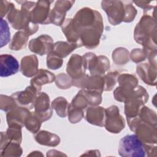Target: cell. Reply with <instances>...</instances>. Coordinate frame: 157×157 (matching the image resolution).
Listing matches in <instances>:
<instances>
[{
    "label": "cell",
    "mask_w": 157,
    "mask_h": 157,
    "mask_svg": "<svg viewBox=\"0 0 157 157\" xmlns=\"http://www.w3.org/2000/svg\"><path fill=\"white\" fill-rule=\"evenodd\" d=\"M42 121L35 112L29 113L27 116L25 125L26 128L32 133H36L40 128Z\"/></svg>",
    "instance_id": "17"
},
{
    "label": "cell",
    "mask_w": 157,
    "mask_h": 157,
    "mask_svg": "<svg viewBox=\"0 0 157 157\" xmlns=\"http://www.w3.org/2000/svg\"><path fill=\"white\" fill-rule=\"evenodd\" d=\"M55 80V75L50 72L40 69L36 74L34 77L31 80V86L34 87L37 92L40 91L41 86L52 82Z\"/></svg>",
    "instance_id": "11"
},
{
    "label": "cell",
    "mask_w": 157,
    "mask_h": 157,
    "mask_svg": "<svg viewBox=\"0 0 157 157\" xmlns=\"http://www.w3.org/2000/svg\"><path fill=\"white\" fill-rule=\"evenodd\" d=\"M47 66L52 69H57L62 66L63 61L61 58L55 54L53 52L48 53L47 56Z\"/></svg>",
    "instance_id": "21"
},
{
    "label": "cell",
    "mask_w": 157,
    "mask_h": 157,
    "mask_svg": "<svg viewBox=\"0 0 157 157\" xmlns=\"http://www.w3.org/2000/svg\"><path fill=\"white\" fill-rule=\"evenodd\" d=\"M10 33L7 22L1 18V47L6 45L10 40Z\"/></svg>",
    "instance_id": "20"
},
{
    "label": "cell",
    "mask_w": 157,
    "mask_h": 157,
    "mask_svg": "<svg viewBox=\"0 0 157 157\" xmlns=\"http://www.w3.org/2000/svg\"><path fill=\"white\" fill-rule=\"evenodd\" d=\"M52 107L55 109L57 114L61 117H64L66 116V109L68 106L67 101L62 97L57 98L52 102Z\"/></svg>",
    "instance_id": "19"
},
{
    "label": "cell",
    "mask_w": 157,
    "mask_h": 157,
    "mask_svg": "<svg viewBox=\"0 0 157 157\" xmlns=\"http://www.w3.org/2000/svg\"><path fill=\"white\" fill-rule=\"evenodd\" d=\"M19 63L11 55L2 54L0 56V75L6 77L15 74L19 70Z\"/></svg>",
    "instance_id": "6"
},
{
    "label": "cell",
    "mask_w": 157,
    "mask_h": 157,
    "mask_svg": "<svg viewBox=\"0 0 157 157\" xmlns=\"http://www.w3.org/2000/svg\"><path fill=\"white\" fill-rule=\"evenodd\" d=\"M21 126L16 125L9 126V128L6 132V134L9 142L20 144L21 142Z\"/></svg>",
    "instance_id": "18"
},
{
    "label": "cell",
    "mask_w": 157,
    "mask_h": 157,
    "mask_svg": "<svg viewBox=\"0 0 157 157\" xmlns=\"http://www.w3.org/2000/svg\"><path fill=\"white\" fill-rule=\"evenodd\" d=\"M22 154V149L19 144L9 142L1 150V156H20Z\"/></svg>",
    "instance_id": "16"
},
{
    "label": "cell",
    "mask_w": 157,
    "mask_h": 157,
    "mask_svg": "<svg viewBox=\"0 0 157 157\" xmlns=\"http://www.w3.org/2000/svg\"><path fill=\"white\" fill-rule=\"evenodd\" d=\"M36 140L40 144L55 147L59 144V137L47 131H40L35 136Z\"/></svg>",
    "instance_id": "13"
},
{
    "label": "cell",
    "mask_w": 157,
    "mask_h": 157,
    "mask_svg": "<svg viewBox=\"0 0 157 157\" xmlns=\"http://www.w3.org/2000/svg\"><path fill=\"white\" fill-rule=\"evenodd\" d=\"M28 35L25 31L17 32L13 37L9 48L13 50H18L25 47Z\"/></svg>",
    "instance_id": "15"
},
{
    "label": "cell",
    "mask_w": 157,
    "mask_h": 157,
    "mask_svg": "<svg viewBox=\"0 0 157 157\" xmlns=\"http://www.w3.org/2000/svg\"><path fill=\"white\" fill-rule=\"evenodd\" d=\"M49 102V98L45 93H41L35 100V113L42 121L49 119L52 116V111L50 109Z\"/></svg>",
    "instance_id": "7"
},
{
    "label": "cell",
    "mask_w": 157,
    "mask_h": 157,
    "mask_svg": "<svg viewBox=\"0 0 157 157\" xmlns=\"http://www.w3.org/2000/svg\"><path fill=\"white\" fill-rule=\"evenodd\" d=\"M16 102L12 96L1 95V109L2 110L9 112L16 107Z\"/></svg>",
    "instance_id": "22"
},
{
    "label": "cell",
    "mask_w": 157,
    "mask_h": 157,
    "mask_svg": "<svg viewBox=\"0 0 157 157\" xmlns=\"http://www.w3.org/2000/svg\"><path fill=\"white\" fill-rule=\"evenodd\" d=\"M104 125L107 130L113 133H119L124 127V121L119 114L117 106H112L106 110Z\"/></svg>",
    "instance_id": "3"
},
{
    "label": "cell",
    "mask_w": 157,
    "mask_h": 157,
    "mask_svg": "<svg viewBox=\"0 0 157 157\" xmlns=\"http://www.w3.org/2000/svg\"><path fill=\"white\" fill-rule=\"evenodd\" d=\"M38 61L35 55L26 56L21 61L20 71L26 77H32L36 74L37 71Z\"/></svg>",
    "instance_id": "10"
},
{
    "label": "cell",
    "mask_w": 157,
    "mask_h": 157,
    "mask_svg": "<svg viewBox=\"0 0 157 157\" xmlns=\"http://www.w3.org/2000/svg\"><path fill=\"white\" fill-rule=\"evenodd\" d=\"M28 109L25 107H14L7 113V121L9 126L16 125L22 127L25 124V120L28 115Z\"/></svg>",
    "instance_id": "9"
},
{
    "label": "cell",
    "mask_w": 157,
    "mask_h": 157,
    "mask_svg": "<svg viewBox=\"0 0 157 157\" xmlns=\"http://www.w3.org/2000/svg\"><path fill=\"white\" fill-rule=\"evenodd\" d=\"M117 75V73L113 72L109 73L105 77V90H110L115 83V78Z\"/></svg>",
    "instance_id": "23"
},
{
    "label": "cell",
    "mask_w": 157,
    "mask_h": 157,
    "mask_svg": "<svg viewBox=\"0 0 157 157\" xmlns=\"http://www.w3.org/2000/svg\"><path fill=\"white\" fill-rule=\"evenodd\" d=\"M105 113V110L102 107H89L86 112V119L91 124L103 126H104Z\"/></svg>",
    "instance_id": "12"
},
{
    "label": "cell",
    "mask_w": 157,
    "mask_h": 157,
    "mask_svg": "<svg viewBox=\"0 0 157 157\" xmlns=\"http://www.w3.org/2000/svg\"><path fill=\"white\" fill-rule=\"evenodd\" d=\"M83 58L86 67L93 75H102L109 68V61L105 56L97 57L94 53H87Z\"/></svg>",
    "instance_id": "2"
},
{
    "label": "cell",
    "mask_w": 157,
    "mask_h": 157,
    "mask_svg": "<svg viewBox=\"0 0 157 157\" xmlns=\"http://www.w3.org/2000/svg\"><path fill=\"white\" fill-rule=\"evenodd\" d=\"M86 66L83 58L77 55H73L67 63V72L74 79H78L85 73Z\"/></svg>",
    "instance_id": "8"
},
{
    "label": "cell",
    "mask_w": 157,
    "mask_h": 157,
    "mask_svg": "<svg viewBox=\"0 0 157 157\" xmlns=\"http://www.w3.org/2000/svg\"><path fill=\"white\" fill-rule=\"evenodd\" d=\"M52 39L47 35H42L36 39H33L29 42V48L35 53L40 55L50 53L53 48Z\"/></svg>",
    "instance_id": "5"
},
{
    "label": "cell",
    "mask_w": 157,
    "mask_h": 157,
    "mask_svg": "<svg viewBox=\"0 0 157 157\" xmlns=\"http://www.w3.org/2000/svg\"><path fill=\"white\" fill-rule=\"evenodd\" d=\"M146 152V145L136 134L126 135L120 140L118 153L121 156L144 157Z\"/></svg>",
    "instance_id": "1"
},
{
    "label": "cell",
    "mask_w": 157,
    "mask_h": 157,
    "mask_svg": "<svg viewBox=\"0 0 157 157\" xmlns=\"http://www.w3.org/2000/svg\"><path fill=\"white\" fill-rule=\"evenodd\" d=\"M80 47V45L76 43L66 42H57L53 45V51L55 54L57 55L60 58L65 57L75 48Z\"/></svg>",
    "instance_id": "14"
},
{
    "label": "cell",
    "mask_w": 157,
    "mask_h": 157,
    "mask_svg": "<svg viewBox=\"0 0 157 157\" xmlns=\"http://www.w3.org/2000/svg\"><path fill=\"white\" fill-rule=\"evenodd\" d=\"M37 93L36 90L31 86L27 87L25 91L14 93L11 96L17 104L28 109H32L34 105Z\"/></svg>",
    "instance_id": "4"
}]
</instances>
